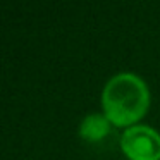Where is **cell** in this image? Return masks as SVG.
Returning <instances> with one entry per match:
<instances>
[{
    "label": "cell",
    "mask_w": 160,
    "mask_h": 160,
    "mask_svg": "<svg viewBox=\"0 0 160 160\" xmlns=\"http://www.w3.org/2000/svg\"><path fill=\"white\" fill-rule=\"evenodd\" d=\"M148 103L150 93L145 81L131 72H121L110 78L102 93L105 115L115 126L134 124L145 115Z\"/></svg>",
    "instance_id": "1"
},
{
    "label": "cell",
    "mask_w": 160,
    "mask_h": 160,
    "mask_svg": "<svg viewBox=\"0 0 160 160\" xmlns=\"http://www.w3.org/2000/svg\"><path fill=\"white\" fill-rule=\"evenodd\" d=\"M121 148L131 160H160V134L148 126H131L122 134Z\"/></svg>",
    "instance_id": "2"
},
{
    "label": "cell",
    "mask_w": 160,
    "mask_h": 160,
    "mask_svg": "<svg viewBox=\"0 0 160 160\" xmlns=\"http://www.w3.org/2000/svg\"><path fill=\"white\" fill-rule=\"evenodd\" d=\"M112 122L107 119V115L102 114H90L81 121L79 126V134L84 141L88 143H97L103 139L110 131Z\"/></svg>",
    "instance_id": "3"
}]
</instances>
